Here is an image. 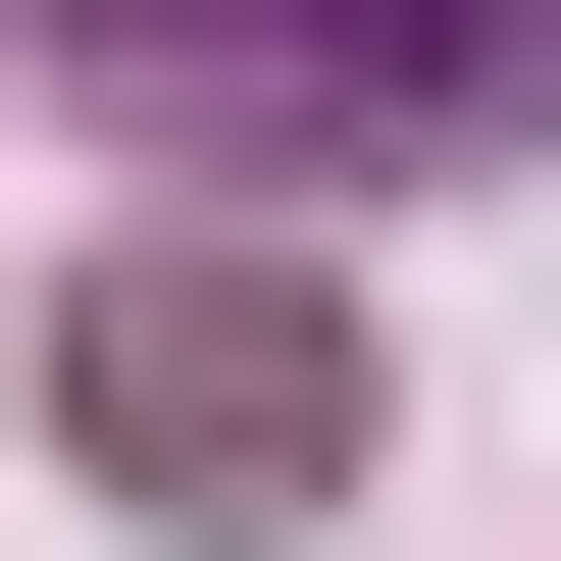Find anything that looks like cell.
<instances>
[{
  "label": "cell",
  "mask_w": 561,
  "mask_h": 561,
  "mask_svg": "<svg viewBox=\"0 0 561 561\" xmlns=\"http://www.w3.org/2000/svg\"><path fill=\"white\" fill-rule=\"evenodd\" d=\"M51 459H103V511H357V307H307V255H205V205H153L103 307H51Z\"/></svg>",
  "instance_id": "cell-1"
},
{
  "label": "cell",
  "mask_w": 561,
  "mask_h": 561,
  "mask_svg": "<svg viewBox=\"0 0 561 561\" xmlns=\"http://www.w3.org/2000/svg\"><path fill=\"white\" fill-rule=\"evenodd\" d=\"M0 51H103L153 153H511L561 0H0Z\"/></svg>",
  "instance_id": "cell-2"
}]
</instances>
